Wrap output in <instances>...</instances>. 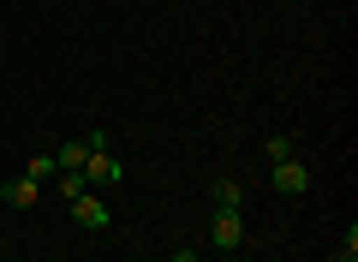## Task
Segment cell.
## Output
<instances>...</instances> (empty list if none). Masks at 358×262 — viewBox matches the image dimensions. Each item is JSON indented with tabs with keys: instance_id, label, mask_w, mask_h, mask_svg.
I'll return each instance as SVG.
<instances>
[{
	"instance_id": "1",
	"label": "cell",
	"mask_w": 358,
	"mask_h": 262,
	"mask_svg": "<svg viewBox=\"0 0 358 262\" xmlns=\"http://www.w3.org/2000/svg\"><path fill=\"white\" fill-rule=\"evenodd\" d=\"M209 245H215V250H239L245 245V214L239 209H215V221H209Z\"/></svg>"
},
{
	"instance_id": "2",
	"label": "cell",
	"mask_w": 358,
	"mask_h": 262,
	"mask_svg": "<svg viewBox=\"0 0 358 262\" xmlns=\"http://www.w3.org/2000/svg\"><path fill=\"white\" fill-rule=\"evenodd\" d=\"M84 179H90V185H120L126 167H120V155H108V143H102V150L84 155Z\"/></svg>"
},
{
	"instance_id": "3",
	"label": "cell",
	"mask_w": 358,
	"mask_h": 262,
	"mask_svg": "<svg viewBox=\"0 0 358 262\" xmlns=\"http://www.w3.org/2000/svg\"><path fill=\"white\" fill-rule=\"evenodd\" d=\"M268 185L281 191V197H305V191H310V173H305V161L293 155V161H275V173H268Z\"/></svg>"
},
{
	"instance_id": "4",
	"label": "cell",
	"mask_w": 358,
	"mask_h": 262,
	"mask_svg": "<svg viewBox=\"0 0 358 262\" xmlns=\"http://www.w3.org/2000/svg\"><path fill=\"white\" fill-rule=\"evenodd\" d=\"M36 197H42L36 179H6V185H0V203H6V209H36Z\"/></svg>"
},
{
	"instance_id": "5",
	"label": "cell",
	"mask_w": 358,
	"mask_h": 262,
	"mask_svg": "<svg viewBox=\"0 0 358 262\" xmlns=\"http://www.w3.org/2000/svg\"><path fill=\"white\" fill-rule=\"evenodd\" d=\"M72 221H78V226H108V203L84 191V197H72Z\"/></svg>"
},
{
	"instance_id": "6",
	"label": "cell",
	"mask_w": 358,
	"mask_h": 262,
	"mask_svg": "<svg viewBox=\"0 0 358 262\" xmlns=\"http://www.w3.org/2000/svg\"><path fill=\"white\" fill-rule=\"evenodd\" d=\"M84 155H90V143H84V138L60 143V150H54V173H84Z\"/></svg>"
},
{
	"instance_id": "7",
	"label": "cell",
	"mask_w": 358,
	"mask_h": 262,
	"mask_svg": "<svg viewBox=\"0 0 358 262\" xmlns=\"http://www.w3.org/2000/svg\"><path fill=\"white\" fill-rule=\"evenodd\" d=\"M209 197H215V209H239V203H245V185H239V179H215Z\"/></svg>"
},
{
	"instance_id": "8",
	"label": "cell",
	"mask_w": 358,
	"mask_h": 262,
	"mask_svg": "<svg viewBox=\"0 0 358 262\" xmlns=\"http://www.w3.org/2000/svg\"><path fill=\"white\" fill-rule=\"evenodd\" d=\"M299 155V143L287 138V131H275V138H268V161H293Z\"/></svg>"
},
{
	"instance_id": "9",
	"label": "cell",
	"mask_w": 358,
	"mask_h": 262,
	"mask_svg": "<svg viewBox=\"0 0 358 262\" xmlns=\"http://www.w3.org/2000/svg\"><path fill=\"white\" fill-rule=\"evenodd\" d=\"M24 179H36V185H42V179H54V155H30V161H24Z\"/></svg>"
},
{
	"instance_id": "10",
	"label": "cell",
	"mask_w": 358,
	"mask_h": 262,
	"mask_svg": "<svg viewBox=\"0 0 358 262\" xmlns=\"http://www.w3.org/2000/svg\"><path fill=\"white\" fill-rule=\"evenodd\" d=\"M84 185H90L84 173H60V197H66V203H72V197H84Z\"/></svg>"
},
{
	"instance_id": "11",
	"label": "cell",
	"mask_w": 358,
	"mask_h": 262,
	"mask_svg": "<svg viewBox=\"0 0 358 262\" xmlns=\"http://www.w3.org/2000/svg\"><path fill=\"white\" fill-rule=\"evenodd\" d=\"M334 262H358V226H346V238H341V250H334Z\"/></svg>"
},
{
	"instance_id": "12",
	"label": "cell",
	"mask_w": 358,
	"mask_h": 262,
	"mask_svg": "<svg viewBox=\"0 0 358 262\" xmlns=\"http://www.w3.org/2000/svg\"><path fill=\"white\" fill-rule=\"evenodd\" d=\"M173 262H203V256H197V250L185 245V250H173Z\"/></svg>"
}]
</instances>
